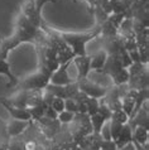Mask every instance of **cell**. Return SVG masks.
<instances>
[{"instance_id": "cell-4", "label": "cell", "mask_w": 149, "mask_h": 150, "mask_svg": "<svg viewBox=\"0 0 149 150\" xmlns=\"http://www.w3.org/2000/svg\"><path fill=\"white\" fill-rule=\"evenodd\" d=\"M77 85H78V90H80L81 92H84L87 97H92V98H97V100L104 97L106 95V91H107V87L99 85V83L94 82V81H90L89 77L78 80Z\"/></svg>"}, {"instance_id": "cell-18", "label": "cell", "mask_w": 149, "mask_h": 150, "mask_svg": "<svg viewBox=\"0 0 149 150\" xmlns=\"http://www.w3.org/2000/svg\"><path fill=\"white\" fill-rule=\"evenodd\" d=\"M90 122H91V126H92L94 134H100V131H101L102 126H104V124L106 122V120L99 114H95L92 116H90Z\"/></svg>"}, {"instance_id": "cell-11", "label": "cell", "mask_w": 149, "mask_h": 150, "mask_svg": "<svg viewBox=\"0 0 149 150\" xmlns=\"http://www.w3.org/2000/svg\"><path fill=\"white\" fill-rule=\"evenodd\" d=\"M0 103L5 107L6 111L9 112V115L13 117L14 120H22V121H31V115L28 112L27 109H19V107H15V106H11L9 105L8 102H5L4 100L0 97Z\"/></svg>"}, {"instance_id": "cell-5", "label": "cell", "mask_w": 149, "mask_h": 150, "mask_svg": "<svg viewBox=\"0 0 149 150\" xmlns=\"http://www.w3.org/2000/svg\"><path fill=\"white\" fill-rule=\"evenodd\" d=\"M20 13H22L35 28L40 27L42 23V15L35 10V0H23L22 6H20Z\"/></svg>"}, {"instance_id": "cell-9", "label": "cell", "mask_w": 149, "mask_h": 150, "mask_svg": "<svg viewBox=\"0 0 149 150\" xmlns=\"http://www.w3.org/2000/svg\"><path fill=\"white\" fill-rule=\"evenodd\" d=\"M121 62H120V57L119 54H107L106 62L104 64V67L101 69L100 74L104 76H109L111 77L114 73H116L119 69H121Z\"/></svg>"}, {"instance_id": "cell-30", "label": "cell", "mask_w": 149, "mask_h": 150, "mask_svg": "<svg viewBox=\"0 0 149 150\" xmlns=\"http://www.w3.org/2000/svg\"><path fill=\"white\" fill-rule=\"evenodd\" d=\"M39 145L34 140H23V150H38Z\"/></svg>"}, {"instance_id": "cell-13", "label": "cell", "mask_w": 149, "mask_h": 150, "mask_svg": "<svg viewBox=\"0 0 149 150\" xmlns=\"http://www.w3.org/2000/svg\"><path fill=\"white\" fill-rule=\"evenodd\" d=\"M0 76H5L8 78V87H16L18 85L19 80L16 78L13 72H11V67H10V63L8 62L6 59H1L0 58Z\"/></svg>"}, {"instance_id": "cell-28", "label": "cell", "mask_w": 149, "mask_h": 150, "mask_svg": "<svg viewBox=\"0 0 149 150\" xmlns=\"http://www.w3.org/2000/svg\"><path fill=\"white\" fill-rule=\"evenodd\" d=\"M51 107L57 112V114H60V112H62L65 110V100L60 98V97H55V100H53L52 103H51Z\"/></svg>"}, {"instance_id": "cell-16", "label": "cell", "mask_w": 149, "mask_h": 150, "mask_svg": "<svg viewBox=\"0 0 149 150\" xmlns=\"http://www.w3.org/2000/svg\"><path fill=\"white\" fill-rule=\"evenodd\" d=\"M111 81H113V85L114 86H121V85H126L129 82V72H128L126 68H121L119 69L116 73H114L113 76L110 77Z\"/></svg>"}, {"instance_id": "cell-15", "label": "cell", "mask_w": 149, "mask_h": 150, "mask_svg": "<svg viewBox=\"0 0 149 150\" xmlns=\"http://www.w3.org/2000/svg\"><path fill=\"white\" fill-rule=\"evenodd\" d=\"M131 141H133V129L129 126V124H125L123 125V129L120 131L118 139L115 140V144H116V148L120 149L124 145L131 143Z\"/></svg>"}, {"instance_id": "cell-1", "label": "cell", "mask_w": 149, "mask_h": 150, "mask_svg": "<svg viewBox=\"0 0 149 150\" xmlns=\"http://www.w3.org/2000/svg\"><path fill=\"white\" fill-rule=\"evenodd\" d=\"M100 25H96L94 29L89 32H81V33H70V32H60L58 34L66 43H67L71 49L73 51L74 56H85L86 53V45L89 42L97 38L100 35Z\"/></svg>"}, {"instance_id": "cell-23", "label": "cell", "mask_w": 149, "mask_h": 150, "mask_svg": "<svg viewBox=\"0 0 149 150\" xmlns=\"http://www.w3.org/2000/svg\"><path fill=\"white\" fill-rule=\"evenodd\" d=\"M73 117H74V114H72V112H70V111L63 110L62 112H60V114H58V116H57V120L60 121L61 125H68V124L72 122Z\"/></svg>"}, {"instance_id": "cell-19", "label": "cell", "mask_w": 149, "mask_h": 150, "mask_svg": "<svg viewBox=\"0 0 149 150\" xmlns=\"http://www.w3.org/2000/svg\"><path fill=\"white\" fill-rule=\"evenodd\" d=\"M100 30H101L100 35H102L104 38H106V37H114L118 34V29L109 20H105L102 24H100Z\"/></svg>"}, {"instance_id": "cell-34", "label": "cell", "mask_w": 149, "mask_h": 150, "mask_svg": "<svg viewBox=\"0 0 149 150\" xmlns=\"http://www.w3.org/2000/svg\"><path fill=\"white\" fill-rule=\"evenodd\" d=\"M140 4H148V0H138Z\"/></svg>"}, {"instance_id": "cell-27", "label": "cell", "mask_w": 149, "mask_h": 150, "mask_svg": "<svg viewBox=\"0 0 149 150\" xmlns=\"http://www.w3.org/2000/svg\"><path fill=\"white\" fill-rule=\"evenodd\" d=\"M65 110L66 111H70L72 114H78V106H77V102L72 98H67L65 100Z\"/></svg>"}, {"instance_id": "cell-2", "label": "cell", "mask_w": 149, "mask_h": 150, "mask_svg": "<svg viewBox=\"0 0 149 150\" xmlns=\"http://www.w3.org/2000/svg\"><path fill=\"white\" fill-rule=\"evenodd\" d=\"M38 29L39 28H35L22 13H19L18 18H16L14 35L19 39L20 43H33Z\"/></svg>"}, {"instance_id": "cell-8", "label": "cell", "mask_w": 149, "mask_h": 150, "mask_svg": "<svg viewBox=\"0 0 149 150\" xmlns=\"http://www.w3.org/2000/svg\"><path fill=\"white\" fill-rule=\"evenodd\" d=\"M20 44L22 43H20L19 39L16 38L14 34L8 37V38H5V37H3L0 34V58H1V59H6L9 53Z\"/></svg>"}, {"instance_id": "cell-33", "label": "cell", "mask_w": 149, "mask_h": 150, "mask_svg": "<svg viewBox=\"0 0 149 150\" xmlns=\"http://www.w3.org/2000/svg\"><path fill=\"white\" fill-rule=\"evenodd\" d=\"M118 150H136V146H135V144L133 143V141H131V143L124 145L123 148H120V149H118Z\"/></svg>"}, {"instance_id": "cell-20", "label": "cell", "mask_w": 149, "mask_h": 150, "mask_svg": "<svg viewBox=\"0 0 149 150\" xmlns=\"http://www.w3.org/2000/svg\"><path fill=\"white\" fill-rule=\"evenodd\" d=\"M85 105H86V109H87V115H89V116H92V115H95V114H97L99 105H100L97 98L87 97V100L85 101Z\"/></svg>"}, {"instance_id": "cell-12", "label": "cell", "mask_w": 149, "mask_h": 150, "mask_svg": "<svg viewBox=\"0 0 149 150\" xmlns=\"http://www.w3.org/2000/svg\"><path fill=\"white\" fill-rule=\"evenodd\" d=\"M90 57H91V63H90L91 71H94V72H96V73H101V69L104 67L106 58H107V53L101 48Z\"/></svg>"}, {"instance_id": "cell-6", "label": "cell", "mask_w": 149, "mask_h": 150, "mask_svg": "<svg viewBox=\"0 0 149 150\" xmlns=\"http://www.w3.org/2000/svg\"><path fill=\"white\" fill-rule=\"evenodd\" d=\"M71 62H68V63H66V64H61L58 67V69H56L55 72L52 73L51 78H49V83H51V85L66 86V85H70V83H72V82H76V81L72 80L71 76H70V73H68Z\"/></svg>"}, {"instance_id": "cell-22", "label": "cell", "mask_w": 149, "mask_h": 150, "mask_svg": "<svg viewBox=\"0 0 149 150\" xmlns=\"http://www.w3.org/2000/svg\"><path fill=\"white\" fill-rule=\"evenodd\" d=\"M109 122H110V136H111V140L115 141L118 139L120 131H121L123 125L116 122V121H114V120H109Z\"/></svg>"}, {"instance_id": "cell-29", "label": "cell", "mask_w": 149, "mask_h": 150, "mask_svg": "<svg viewBox=\"0 0 149 150\" xmlns=\"http://www.w3.org/2000/svg\"><path fill=\"white\" fill-rule=\"evenodd\" d=\"M100 150H118L114 140H101Z\"/></svg>"}, {"instance_id": "cell-3", "label": "cell", "mask_w": 149, "mask_h": 150, "mask_svg": "<svg viewBox=\"0 0 149 150\" xmlns=\"http://www.w3.org/2000/svg\"><path fill=\"white\" fill-rule=\"evenodd\" d=\"M49 76L44 74L39 71H37L35 73L29 74L26 78L20 80L16 85L18 90H26V91H31V90H44L47 85L49 83Z\"/></svg>"}, {"instance_id": "cell-14", "label": "cell", "mask_w": 149, "mask_h": 150, "mask_svg": "<svg viewBox=\"0 0 149 150\" xmlns=\"http://www.w3.org/2000/svg\"><path fill=\"white\" fill-rule=\"evenodd\" d=\"M149 140V129L143 126L133 127V143L138 144L140 146H148Z\"/></svg>"}, {"instance_id": "cell-7", "label": "cell", "mask_w": 149, "mask_h": 150, "mask_svg": "<svg viewBox=\"0 0 149 150\" xmlns=\"http://www.w3.org/2000/svg\"><path fill=\"white\" fill-rule=\"evenodd\" d=\"M73 67L76 68L77 74H76V81L82 80V78H87L91 72L90 63H91V57L89 54L85 56H76L72 59Z\"/></svg>"}, {"instance_id": "cell-24", "label": "cell", "mask_w": 149, "mask_h": 150, "mask_svg": "<svg viewBox=\"0 0 149 150\" xmlns=\"http://www.w3.org/2000/svg\"><path fill=\"white\" fill-rule=\"evenodd\" d=\"M99 103H100V105H99L97 114L100 115V116H102V117H104L106 121H107V120H110V119H111V115H113V112H111L109 107H107L105 103L102 102V100H101V98L99 100Z\"/></svg>"}, {"instance_id": "cell-25", "label": "cell", "mask_w": 149, "mask_h": 150, "mask_svg": "<svg viewBox=\"0 0 149 150\" xmlns=\"http://www.w3.org/2000/svg\"><path fill=\"white\" fill-rule=\"evenodd\" d=\"M125 18H126L125 13H119V14H110L109 16H107V20H109V22L118 29L120 27V24H121V22Z\"/></svg>"}, {"instance_id": "cell-17", "label": "cell", "mask_w": 149, "mask_h": 150, "mask_svg": "<svg viewBox=\"0 0 149 150\" xmlns=\"http://www.w3.org/2000/svg\"><path fill=\"white\" fill-rule=\"evenodd\" d=\"M47 105H45L44 102H42L40 105L38 106H34V107H31V109H27L28 112H29L31 115V119L33 120V121H38L39 119H42L44 116V110L47 109Z\"/></svg>"}, {"instance_id": "cell-26", "label": "cell", "mask_w": 149, "mask_h": 150, "mask_svg": "<svg viewBox=\"0 0 149 150\" xmlns=\"http://www.w3.org/2000/svg\"><path fill=\"white\" fill-rule=\"evenodd\" d=\"M119 57H120V62H121V67L123 68H129L130 66H131V59H130V57H129V53H128L125 49H123L121 52L119 53Z\"/></svg>"}, {"instance_id": "cell-31", "label": "cell", "mask_w": 149, "mask_h": 150, "mask_svg": "<svg viewBox=\"0 0 149 150\" xmlns=\"http://www.w3.org/2000/svg\"><path fill=\"white\" fill-rule=\"evenodd\" d=\"M57 116H58V114H57L51 106H48L47 109L44 110V117L51 119V120H57Z\"/></svg>"}, {"instance_id": "cell-32", "label": "cell", "mask_w": 149, "mask_h": 150, "mask_svg": "<svg viewBox=\"0 0 149 150\" xmlns=\"http://www.w3.org/2000/svg\"><path fill=\"white\" fill-rule=\"evenodd\" d=\"M129 53V57L133 63H140V56H139V52L138 49L136 51H131V52H128Z\"/></svg>"}, {"instance_id": "cell-10", "label": "cell", "mask_w": 149, "mask_h": 150, "mask_svg": "<svg viewBox=\"0 0 149 150\" xmlns=\"http://www.w3.org/2000/svg\"><path fill=\"white\" fill-rule=\"evenodd\" d=\"M32 121V120H31ZM31 121H22V120H11L6 122V131L10 137H16L23 135V132L27 130L28 126L31 125Z\"/></svg>"}, {"instance_id": "cell-21", "label": "cell", "mask_w": 149, "mask_h": 150, "mask_svg": "<svg viewBox=\"0 0 149 150\" xmlns=\"http://www.w3.org/2000/svg\"><path fill=\"white\" fill-rule=\"evenodd\" d=\"M110 120H114V121H116V122L121 124V125H125V124L129 122V116H128L123 110H118V111L113 112Z\"/></svg>"}]
</instances>
